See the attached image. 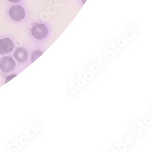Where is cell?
Wrapping results in <instances>:
<instances>
[{"mask_svg":"<svg viewBox=\"0 0 152 152\" xmlns=\"http://www.w3.org/2000/svg\"><path fill=\"white\" fill-rule=\"evenodd\" d=\"M49 34V29L43 23H35L31 28V34L34 39L37 41L43 42L48 38Z\"/></svg>","mask_w":152,"mask_h":152,"instance_id":"1","label":"cell"},{"mask_svg":"<svg viewBox=\"0 0 152 152\" xmlns=\"http://www.w3.org/2000/svg\"><path fill=\"white\" fill-rule=\"evenodd\" d=\"M16 66L14 60L10 56H6L0 60V69L4 73L13 71Z\"/></svg>","mask_w":152,"mask_h":152,"instance_id":"2","label":"cell"},{"mask_svg":"<svg viewBox=\"0 0 152 152\" xmlns=\"http://www.w3.org/2000/svg\"><path fill=\"white\" fill-rule=\"evenodd\" d=\"M9 16L15 21H21L25 17V10L23 7L18 5L12 6L9 11Z\"/></svg>","mask_w":152,"mask_h":152,"instance_id":"3","label":"cell"},{"mask_svg":"<svg viewBox=\"0 0 152 152\" xmlns=\"http://www.w3.org/2000/svg\"><path fill=\"white\" fill-rule=\"evenodd\" d=\"M15 47L14 43L9 38L0 40V55L9 54L13 51Z\"/></svg>","mask_w":152,"mask_h":152,"instance_id":"4","label":"cell"},{"mask_svg":"<svg viewBox=\"0 0 152 152\" xmlns=\"http://www.w3.org/2000/svg\"><path fill=\"white\" fill-rule=\"evenodd\" d=\"M14 57L18 63L23 64V63H25L28 61L29 53L26 49L23 47L17 48L14 53Z\"/></svg>","mask_w":152,"mask_h":152,"instance_id":"5","label":"cell"},{"mask_svg":"<svg viewBox=\"0 0 152 152\" xmlns=\"http://www.w3.org/2000/svg\"><path fill=\"white\" fill-rule=\"evenodd\" d=\"M43 54V52L42 51V50H34V51L32 52V53L31 54V62L32 63L34 62L38 58H39Z\"/></svg>","mask_w":152,"mask_h":152,"instance_id":"6","label":"cell"},{"mask_svg":"<svg viewBox=\"0 0 152 152\" xmlns=\"http://www.w3.org/2000/svg\"><path fill=\"white\" fill-rule=\"evenodd\" d=\"M15 76H17V74H11L10 75H8L7 76V77L6 79V81H5V83H7L8 82L9 80H10L12 79H13L14 77H15Z\"/></svg>","mask_w":152,"mask_h":152,"instance_id":"7","label":"cell"},{"mask_svg":"<svg viewBox=\"0 0 152 152\" xmlns=\"http://www.w3.org/2000/svg\"><path fill=\"white\" fill-rule=\"evenodd\" d=\"M9 1L11 3H18L20 2L21 0H9Z\"/></svg>","mask_w":152,"mask_h":152,"instance_id":"8","label":"cell"}]
</instances>
